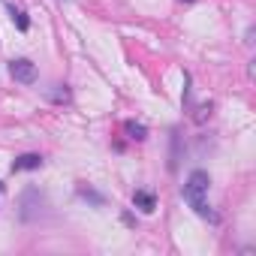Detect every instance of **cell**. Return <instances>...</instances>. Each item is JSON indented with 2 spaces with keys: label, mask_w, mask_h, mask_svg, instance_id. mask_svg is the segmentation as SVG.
<instances>
[{
  "label": "cell",
  "mask_w": 256,
  "mask_h": 256,
  "mask_svg": "<svg viewBox=\"0 0 256 256\" xmlns=\"http://www.w3.org/2000/svg\"><path fill=\"white\" fill-rule=\"evenodd\" d=\"M208 187H211V178L205 169H193L187 184H184V199L187 205L199 214V217H211V208H208Z\"/></svg>",
  "instance_id": "obj_1"
},
{
  "label": "cell",
  "mask_w": 256,
  "mask_h": 256,
  "mask_svg": "<svg viewBox=\"0 0 256 256\" xmlns=\"http://www.w3.org/2000/svg\"><path fill=\"white\" fill-rule=\"evenodd\" d=\"M42 208H46V196L36 190V187H28L22 196H18V217L24 223H36L42 217Z\"/></svg>",
  "instance_id": "obj_2"
},
{
  "label": "cell",
  "mask_w": 256,
  "mask_h": 256,
  "mask_svg": "<svg viewBox=\"0 0 256 256\" xmlns=\"http://www.w3.org/2000/svg\"><path fill=\"white\" fill-rule=\"evenodd\" d=\"M10 76L18 84H34L36 82V64L28 58H16V60H10Z\"/></svg>",
  "instance_id": "obj_3"
},
{
  "label": "cell",
  "mask_w": 256,
  "mask_h": 256,
  "mask_svg": "<svg viewBox=\"0 0 256 256\" xmlns=\"http://www.w3.org/2000/svg\"><path fill=\"white\" fill-rule=\"evenodd\" d=\"M40 166H42V157L40 154H22L12 163V172H30V169H40Z\"/></svg>",
  "instance_id": "obj_4"
},
{
  "label": "cell",
  "mask_w": 256,
  "mask_h": 256,
  "mask_svg": "<svg viewBox=\"0 0 256 256\" xmlns=\"http://www.w3.org/2000/svg\"><path fill=\"white\" fill-rule=\"evenodd\" d=\"M133 202H136V208H142L145 214H151V211L157 208V196H154L151 190H136V193H133Z\"/></svg>",
  "instance_id": "obj_5"
},
{
  "label": "cell",
  "mask_w": 256,
  "mask_h": 256,
  "mask_svg": "<svg viewBox=\"0 0 256 256\" xmlns=\"http://www.w3.org/2000/svg\"><path fill=\"white\" fill-rule=\"evenodd\" d=\"M124 130H126V136L136 139V142H145V139H148V130H145L142 124H136V120H126V124H124Z\"/></svg>",
  "instance_id": "obj_6"
},
{
  "label": "cell",
  "mask_w": 256,
  "mask_h": 256,
  "mask_svg": "<svg viewBox=\"0 0 256 256\" xmlns=\"http://www.w3.org/2000/svg\"><path fill=\"white\" fill-rule=\"evenodd\" d=\"M10 12H12V22H16V28H18V30H28V28H30V22H28L24 10H16V6H10Z\"/></svg>",
  "instance_id": "obj_7"
},
{
  "label": "cell",
  "mask_w": 256,
  "mask_h": 256,
  "mask_svg": "<svg viewBox=\"0 0 256 256\" xmlns=\"http://www.w3.org/2000/svg\"><path fill=\"white\" fill-rule=\"evenodd\" d=\"M58 90H52L48 96L54 100V102H70V90H66V84H54Z\"/></svg>",
  "instance_id": "obj_8"
},
{
  "label": "cell",
  "mask_w": 256,
  "mask_h": 256,
  "mask_svg": "<svg viewBox=\"0 0 256 256\" xmlns=\"http://www.w3.org/2000/svg\"><path fill=\"white\" fill-rule=\"evenodd\" d=\"M78 196H82V199H90L96 208L102 205V196H100V193H94V190H88V187H78Z\"/></svg>",
  "instance_id": "obj_9"
},
{
  "label": "cell",
  "mask_w": 256,
  "mask_h": 256,
  "mask_svg": "<svg viewBox=\"0 0 256 256\" xmlns=\"http://www.w3.org/2000/svg\"><path fill=\"white\" fill-rule=\"evenodd\" d=\"M208 114H211V102H202V106H199V112L193 114V120H196V124H202Z\"/></svg>",
  "instance_id": "obj_10"
},
{
  "label": "cell",
  "mask_w": 256,
  "mask_h": 256,
  "mask_svg": "<svg viewBox=\"0 0 256 256\" xmlns=\"http://www.w3.org/2000/svg\"><path fill=\"white\" fill-rule=\"evenodd\" d=\"M0 190H4V184H0Z\"/></svg>",
  "instance_id": "obj_11"
}]
</instances>
